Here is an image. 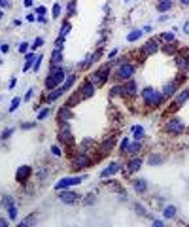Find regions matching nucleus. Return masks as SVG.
Here are the masks:
<instances>
[{
  "label": "nucleus",
  "instance_id": "obj_1",
  "mask_svg": "<svg viewBox=\"0 0 189 227\" xmlns=\"http://www.w3.org/2000/svg\"><path fill=\"white\" fill-rule=\"evenodd\" d=\"M142 99H144L146 106H150V108H155V106H159V104H161V100H163V95L159 93V91H155V89L148 87V89H144V91H142Z\"/></svg>",
  "mask_w": 189,
  "mask_h": 227
},
{
  "label": "nucleus",
  "instance_id": "obj_2",
  "mask_svg": "<svg viewBox=\"0 0 189 227\" xmlns=\"http://www.w3.org/2000/svg\"><path fill=\"white\" fill-rule=\"evenodd\" d=\"M62 80H64V70H62V68H53V70H51V78L45 80V87H47V89H53V87H57V83H61Z\"/></svg>",
  "mask_w": 189,
  "mask_h": 227
},
{
  "label": "nucleus",
  "instance_id": "obj_3",
  "mask_svg": "<svg viewBox=\"0 0 189 227\" xmlns=\"http://www.w3.org/2000/svg\"><path fill=\"white\" fill-rule=\"evenodd\" d=\"M81 180H83V176H72V178H62V180H59L57 184H55V189H66V188H70V186H78V184H81Z\"/></svg>",
  "mask_w": 189,
  "mask_h": 227
},
{
  "label": "nucleus",
  "instance_id": "obj_4",
  "mask_svg": "<svg viewBox=\"0 0 189 227\" xmlns=\"http://www.w3.org/2000/svg\"><path fill=\"white\" fill-rule=\"evenodd\" d=\"M106 74H108V66H104L102 70H99L97 74H93V78H91V83H93L94 87H99V85H102V83L106 81V78H108Z\"/></svg>",
  "mask_w": 189,
  "mask_h": 227
},
{
  "label": "nucleus",
  "instance_id": "obj_5",
  "mask_svg": "<svg viewBox=\"0 0 189 227\" xmlns=\"http://www.w3.org/2000/svg\"><path fill=\"white\" fill-rule=\"evenodd\" d=\"M59 199L62 201V202H66V204H74L78 199H80V195L78 193H74V191H61V195H59Z\"/></svg>",
  "mask_w": 189,
  "mask_h": 227
},
{
  "label": "nucleus",
  "instance_id": "obj_6",
  "mask_svg": "<svg viewBox=\"0 0 189 227\" xmlns=\"http://www.w3.org/2000/svg\"><path fill=\"white\" fill-rule=\"evenodd\" d=\"M167 131L172 132V134H182L183 132V123L180 119H170L168 125H167Z\"/></svg>",
  "mask_w": 189,
  "mask_h": 227
},
{
  "label": "nucleus",
  "instance_id": "obj_7",
  "mask_svg": "<svg viewBox=\"0 0 189 227\" xmlns=\"http://www.w3.org/2000/svg\"><path fill=\"white\" fill-rule=\"evenodd\" d=\"M134 74V66L132 64H123L119 68V78L121 80H131V76Z\"/></svg>",
  "mask_w": 189,
  "mask_h": 227
},
{
  "label": "nucleus",
  "instance_id": "obj_8",
  "mask_svg": "<svg viewBox=\"0 0 189 227\" xmlns=\"http://www.w3.org/2000/svg\"><path fill=\"white\" fill-rule=\"evenodd\" d=\"M91 161H89V157L85 155V153H81V155H78L76 159H74V167L76 169H83V167H87Z\"/></svg>",
  "mask_w": 189,
  "mask_h": 227
},
{
  "label": "nucleus",
  "instance_id": "obj_9",
  "mask_svg": "<svg viewBox=\"0 0 189 227\" xmlns=\"http://www.w3.org/2000/svg\"><path fill=\"white\" fill-rule=\"evenodd\" d=\"M30 172H32V169L29 167V165H25V167H21L19 170H17V180L19 182H25L29 176H30Z\"/></svg>",
  "mask_w": 189,
  "mask_h": 227
},
{
  "label": "nucleus",
  "instance_id": "obj_10",
  "mask_svg": "<svg viewBox=\"0 0 189 227\" xmlns=\"http://www.w3.org/2000/svg\"><path fill=\"white\" fill-rule=\"evenodd\" d=\"M117 170H119V165H117V163H110L102 172H100V176L102 178H108V176H112V174H115Z\"/></svg>",
  "mask_w": 189,
  "mask_h": 227
},
{
  "label": "nucleus",
  "instance_id": "obj_11",
  "mask_svg": "<svg viewBox=\"0 0 189 227\" xmlns=\"http://www.w3.org/2000/svg\"><path fill=\"white\" fill-rule=\"evenodd\" d=\"M185 100H189V89H183L182 93L178 95V99H176V102H174V108H180Z\"/></svg>",
  "mask_w": 189,
  "mask_h": 227
},
{
  "label": "nucleus",
  "instance_id": "obj_12",
  "mask_svg": "<svg viewBox=\"0 0 189 227\" xmlns=\"http://www.w3.org/2000/svg\"><path fill=\"white\" fill-rule=\"evenodd\" d=\"M157 48H159L157 42H155V40H150V42L144 45V55H153V53L157 51Z\"/></svg>",
  "mask_w": 189,
  "mask_h": 227
},
{
  "label": "nucleus",
  "instance_id": "obj_13",
  "mask_svg": "<svg viewBox=\"0 0 189 227\" xmlns=\"http://www.w3.org/2000/svg\"><path fill=\"white\" fill-rule=\"evenodd\" d=\"M176 93V81H170V83H167L164 85V89H163V97H172Z\"/></svg>",
  "mask_w": 189,
  "mask_h": 227
},
{
  "label": "nucleus",
  "instance_id": "obj_14",
  "mask_svg": "<svg viewBox=\"0 0 189 227\" xmlns=\"http://www.w3.org/2000/svg\"><path fill=\"white\" fill-rule=\"evenodd\" d=\"M93 93H94V85H93L91 81H87V83L83 85V89H81V97H83V99H89V97H93Z\"/></svg>",
  "mask_w": 189,
  "mask_h": 227
},
{
  "label": "nucleus",
  "instance_id": "obj_15",
  "mask_svg": "<svg viewBox=\"0 0 189 227\" xmlns=\"http://www.w3.org/2000/svg\"><path fill=\"white\" fill-rule=\"evenodd\" d=\"M172 8V0H159L157 2V12H168Z\"/></svg>",
  "mask_w": 189,
  "mask_h": 227
},
{
  "label": "nucleus",
  "instance_id": "obj_16",
  "mask_svg": "<svg viewBox=\"0 0 189 227\" xmlns=\"http://www.w3.org/2000/svg\"><path fill=\"white\" fill-rule=\"evenodd\" d=\"M123 93H127V95H134V93H136V83H134L132 80H129V81L123 85Z\"/></svg>",
  "mask_w": 189,
  "mask_h": 227
},
{
  "label": "nucleus",
  "instance_id": "obj_17",
  "mask_svg": "<svg viewBox=\"0 0 189 227\" xmlns=\"http://www.w3.org/2000/svg\"><path fill=\"white\" fill-rule=\"evenodd\" d=\"M64 95V91H62V87H57L55 91H53V93H49V95H47V102H53V100H57L59 97H62Z\"/></svg>",
  "mask_w": 189,
  "mask_h": 227
},
{
  "label": "nucleus",
  "instance_id": "obj_18",
  "mask_svg": "<svg viewBox=\"0 0 189 227\" xmlns=\"http://www.w3.org/2000/svg\"><path fill=\"white\" fill-rule=\"evenodd\" d=\"M134 189H136V193H144L148 189L146 180H134Z\"/></svg>",
  "mask_w": 189,
  "mask_h": 227
},
{
  "label": "nucleus",
  "instance_id": "obj_19",
  "mask_svg": "<svg viewBox=\"0 0 189 227\" xmlns=\"http://www.w3.org/2000/svg\"><path fill=\"white\" fill-rule=\"evenodd\" d=\"M140 167H142V159H132L129 163V172H136L140 170Z\"/></svg>",
  "mask_w": 189,
  "mask_h": 227
},
{
  "label": "nucleus",
  "instance_id": "obj_20",
  "mask_svg": "<svg viewBox=\"0 0 189 227\" xmlns=\"http://www.w3.org/2000/svg\"><path fill=\"white\" fill-rule=\"evenodd\" d=\"M74 81H76V76H74V74H70V76L66 78V81H64V85H61V87H62V91H64V93H66V91H68L70 87H72V85H74Z\"/></svg>",
  "mask_w": 189,
  "mask_h": 227
},
{
  "label": "nucleus",
  "instance_id": "obj_21",
  "mask_svg": "<svg viewBox=\"0 0 189 227\" xmlns=\"http://www.w3.org/2000/svg\"><path fill=\"white\" fill-rule=\"evenodd\" d=\"M140 140L138 142H134V144H129V148H127V153H131V155H136L138 151H140Z\"/></svg>",
  "mask_w": 189,
  "mask_h": 227
},
{
  "label": "nucleus",
  "instance_id": "obj_22",
  "mask_svg": "<svg viewBox=\"0 0 189 227\" xmlns=\"http://www.w3.org/2000/svg\"><path fill=\"white\" fill-rule=\"evenodd\" d=\"M132 132H134V138H136V140H142V138H144V127L136 125V127L132 129Z\"/></svg>",
  "mask_w": 189,
  "mask_h": 227
},
{
  "label": "nucleus",
  "instance_id": "obj_23",
  "mask_svg": "<svg viewBox=\"0 0 189 227\" xmlns=\"http://www.w3.org/2000/svg\"><path fill=\"white\" fill-rule=\"evenodd\" d=\"M176 63H178V68H182V70L183 68H189V59L187 57H178Z\"/></svg>",
  "mask_w": 189,
  "mask_h": 227
},
{
  "label": "nucleus",
  "instance_id": "obj_24",
  "mask_svg": "<svg viewBox=\"0 0 189 227\" xmlns=\"http://www.w3.org/2000/svg\"><path fill=\"white\" fill-rule=\"evenodd\" d=\"M163 216H164V218H174V216H176V208H174V206H164Z\"/></svg>",
  "mask_w": 189,
  "mask_h": 227
},
{
  "label": "nucleus",
  "instance_id": "obj_25",
  "mask_svg": "<svg viewBox=\"0 0 189 227\" xmlns=\"http://www.w3.org/2000/svg\"><path fill=\"white\" fill-rule=\"evenodd\" d=\"M51 63H53V64H61V63H62V55H61V49H55V51H53Z\"/></svg>",
  "mask_w": 189,
  "mask_h": 227
},
{
  "label": "nucleus",
  "instance_id": "obj_26",
  "mask_svg": "<svg viewBox=\"0 0 189 227\" xmlns=\"http://www.w3.org/2000/svg\"><path fill=\"white\" fill-rule=\"evenodd\" d=\"M140 36H142V30H132V32L127 34V42H134V40H138Z\"/></svg>",
  "mask_w": 189,
  "mask_h": 227
},
{
  "label": "nucleus",
  "instance_id": "obj_27",
  "mask_svg": "<svg viewBox=\"0 0 189 227\" xmlns=\"http://www.w3.org/2000/svg\"><path fill=\"white\" fill-rule=\"evenodd\" d=\"M32 63H34V53H29L27 59H25V66H23V70H29V68L32 66Z\"/></svg>",
  "mask_w": 189,
  "mask_h": 227
},
{
  "label": "nucleus",
  "instance_id": "obj_28",
  "mask_svg": "<svg viewBox=\"0 0 189 227\" xmlns=\"http://www.w3.org/2000/svg\"><path fill=\"white\" fill-rule=\"evenodd\" d=\"M70 118V110L68 108H62L61 112H59V121H64V119H68Z\"/></svg>",
  "mask_w": 189,
  "mask_h": 227
},
{
  "label": "nucleus",
  "instance_id": "obj_29",
  "mask_svg": "<svg viewBox=\"0 0 189 227\" xmlns=\"http://www.w3.org/2000/svg\"><path fill=\"white\" fill-rule=\"evenodd\" d=\"M8 216H10V220H15L17 218V206H15V204H12V206L8 208Z\"/></svg>",
  "mask_w": 189,
  "mask_h": 227
},
{
  "label": "nucleus",
  "instance_id": "obj_30",
  "mask_svg": "<svg viewBox=\"0 0 189 227\" xmlns=\"http://www.w3.org/2000/svg\"><path fill=\"white\" fill-rule=\"evenodd\" d=\"M163 163V157L161 155H151L150 157V165H161Z\"/></svg>",
  "mask_w": 189,
  "mask_h": 227
},
{
  "label": "nucleus",
  "instance_id": "obj_31",
  "mask_svg": "<svg viewBox=\"0 0 189 227\" xmlns=\"http://www.w3.org/2000/svg\"><path fill=\"white\" fill-rule=\"evenodd\" d=\"M19 104H21V99H19V97H15V99L12 100V106H10V112H15V110L19 108Z\"/></svg>",
  "mask_w": 189,
  "mask_h": 227
},
{
  "label": "nucleus",
  "instance_id": "obj_32",
  "mask_svg": "<svg viewBox=\"0 0 189 227\" xmlns=\"http://www.w3.org/2000/svg\"><path fill=\"white\" fill-rule=\"evenodd\" d=\"M47 116H49V106H47V108H44L40 114H38V121H42V119H45Z\"/></svg>",
  "mask_w": 189,
  "mask_h": 227
},
{
  "label": "nucleus",
  "instance_id": "obj_33",
  "mask_svg": "<svg viewBox=\"0 0 189 227\" xmlns=\"http://www.w3.org/2000/svg\"><path fill=\"white\" fill-rule=\"evenodd\" d=\"M12 204H13V199L6 195V197L2 199V206H6V208H10V206H12Z\"/></svg>",
  "mask_w": 189,
  "mask_h": 227
},
{
  "label": "nucleus",
  "instance_id": "obj_34",
  "mask_svg": "<svg viewBox=\"0 0 189 227\" xmlns=\"http://www.w3.org/2000/svg\"><path fill=\"white\" fill-rule=\"evenodd\" d=\"M161 40H164V42H174V34H172V32H164V34L161 36Z\"/></svg>",
  "mask_w": 189,
  "mask_h": 227
},
{
  "label": "nucleus",
  "instance_id": "obj_35",
  "mask_svg": "<svg viewBox=\"0 0 189 227\" xmlns=\"http://www.w3.org/2000/svg\"><path fill=\"white\" fill-rule=\"evenodd\" d=\"M32 223H36V218H34V216H30V218H27V220H23L19 225H32Z\"/></svg>",
  "mask_w": 189,
  "mask_h": 227
},
{
  "label": "nucleus",
  "instance_id": "obj_36",
  "mask_svg": "<svg viewBox=\"0 0 189 227\" xmlns=\"http://www.w3.org/2000/svg\"><path fill=\"white\" fill-rule=\"evenodd\" d=\"M68 32H70V25H68V23H64V25H62V29H61V38H64Z\"/></svg>",
  "mask_w": 189,
  "mask_h": 227
},
{
  "label": "nucleus",
  "instance_id": "obj_37",
  "mask_svg": "<svg viewBox=\"0 0 189 227\" xmlns=\"http://www.w3.org/2000/svg\"><path fill=\"white\" fill-rule=\"evenodd\" d=\"M134 210H136L138 214H142V216H148V212H146V208H144V206H140V204H134Z\"/></svg>",
  "mask_w": 189,
  "mask_h": 227
},
{
  "label": "nucleus",
  "instance_id": "obj_38",
  "mask_svg": "<svg viewBox=\"0 0 189 227\" xmlns=\"http://www.w3.org/2000/svg\"><path fill=\"white\" fill-rule=\"evenodd\" d=\"M59 15H61V4H55V6H53V17L57 19Z\"/></svg>",
  "mask_w": 189,
  "mask_h": 227
},
{
  "label": "nucleus",
  "instance_id": "obj_39",
  "mask_svg": "<svg viewBox=\"0 0 189 227\" xmlns=\"http://www.w3.org/2000/svg\"><path fill=\"white\" fill-rule=\"evenodd\" d=\"M42 44H44V38H36V40H34V44H32V49H38Z\"/></svg>",
  "mask_w": 189,
  "mask_h": 227
},
{
  "label": "nucleus",
  "instance_id": "obj_40",
  "mask_svg": "<svg viewBox=\"0 0 189 227\" xmlns=\"http://www.w3.org/2000/svg\"><path fill=\"white\" fill-rule=\"evenodd\" d=\"M129 144H131V142H129V138H123V140H121V151H127Z\"/></svg>",
  "mask_w": 189,
  "mask_h": 227
},
{
  "label": "nucleus",
  "instance_id": "obj_41",
  "mask_svg": "<svg viewBox=\"0 0 189 227\" xmlns=\"http://www.w3.org/2000/svg\"><path fill=\"white\" fill-rule=\"evenodd\" d=\"M27 49H29V44H27V42H21V44H19V51H21V53H25Z\"/></svg>",
  "mask_w": 189,
  "mask_h": 227
},
{
  "label": "nucleus",
  "instance_id": "obj_42",
  "mask_svg": "<svg viewBox=\"0 0 189 227\" xmlns=\"http://www.w3.org/2000/svg\"><path fill=\"white\" fill-rule=\"evenodd\" d=\"M74 8H76V2H74V0H70V4H68V13L70 15H74Z\"/></svg>",
  "mask_w": 189,
  "mask_h": 227
},
{
  "label": "nucleus",
  "instance_id": "obj_43",
  "mask_svg": "<svg viewBox=\"0 0 189 227\" xmlns=\"http://www.w3.org/2000/svg\"><path fill=\"white\" fill-rule=\"evenodd\" d=\"M42 59H44L42 55H40V57H36V63H34V72H38V68H40V64H42Z\"/></svg>",
  "mask_w": 189,
  "mask_h": 227
},
{
  "label": "nucleus",
  "instance_id": "obj_44",
  "mask_svg": "<svg viewBox=\"0 0 189 227\" xmlns=\"http://www.w3.org/2000/svg\"><path fill=\"white\" fill-rule=\"evenodd\" d=\"M32 93H34V89L30 87V89L27 91V95H25V100H30V99H32Z\"/></svg>",
  "mask_w": 189,
  "mask_h": 227
},
{
  "label": "nucleus",
  "instance_id": "obj_45",
  "mask_svg": "<svg viewBox=\"0 0 189 227\" xmlns=\"http://www.w3.org/2000/svg\"><path fill=\"white\" fill-rule=\"evenodd\" d=\"M13 132V129H6L4 132H2V138H10V134Z\"/></svg>",
  "mask_w": 189,
  "mask_h": 227
},
{
  "label": "nucleus",
  "instance_id": "obj_46",
  "mask_svg": "<svg viewBox=\"0 0 189 227\" xmlns=\"http://www.w3.org/2000/svg\"><path fill=\"white\" fill-rule=\"evenodd\" d=\"M10 0H0V6H2V8H10Z\"/></svg>",
  "mask_w": 189,
  "mask_h": 227
},
{
  "label": "nucleus",
  "instance_id": "obj_47",
  "mask_svg": "<svg viewBox=\"0 0 189 227\" xmlns=\"http://www.w3.org/2000/svg\"><path fill=\"white\" fill-rule=\"evenodd\" d=\"M51 151H53V155H61V148H59V146H53Z\"/></svg>",
  "mask_w": 189,
  "mask_h": 227
},
{
  "label": "nucleus",
  "instance_id": "obj_48",
  "mask_svg": "<svg viewBox=\"0 0 189 227\" xmlns=\"http://www.w3.org/2000/svg\"><path fill=\"white\" fill-rule=\"evenodd\" d=\"M32 127H36V123H25L23 125V129H32Z\"/></svg>",
  "mask_w": 189,
  "mask_h": 227
},
{
  "label": "nucleus",
  "instance_id": "obj_49",
  "mask_svg": "<svg viewBox=\"0 0 189 227\" xmlns=\"http://www.w3.org/2000/svg\"><path fill=\"white\" fill-rule=\"evenodd\" d=\"M0 49H2V51H4V53H6V51H8V49H10V45H8V44H2V45H0Z\"/></svg>",
  "mask_w": 189,
  "mask_h": 227
},
{
  "label": "nucleus",
  "instance_id": "obj_50",
  "mask_svg": "<svg viewBox=\"0 0 189 227\" xmlns=\"http://www.w3.org/2000/svg\"><path fill=\"white\" fill-rule=\"evenodd\" d=\"M0 227H8V220H2V218H0Z\"/></svg>",
  "mask_w": 189,
  "mask_h": 227
},
{
  "label": "nucleus",
  "instance_id": "obj_51",
  "mask_svg": "<svg viewBox=\"0 0 189 227\" xmlns=\"http://www.w3.org/2000/svg\"><path fill=\"white\" fill-rule=\"evenodd\" d=\"M183 32H185V34H189V21H187L185 25H183Z\"/></svg>",
  "mask_w": 189,
  "mask_h": 227
},
{
  "label": "nucleus",
  "instance_id": "obj_52",
  "mask_svg": "<svg viewBox=\"0 0 189 227\" xmlns=\"http://www.w3.org/2000/svg\"><path fill=\"white\" fill-rule=\"evenodd\" d=\"M36 12H38V13H40V15H44V13H45V8H44V6H40V8H38V10H36Z\"/></svg>",
  "mask_w": 189,
  "mask_h": 227
},
{
  "label": "nucleus",
  "instance_id": "obj_53",
  "mask_svg": "<svg viewBox=\"0 0 189 227\" xmlns=\"http://www.w3.org/2000/svg\"><path fill=\"white\" fill-rule=\"evenodd\" d=\"M25 6H27V8H30V6H32V0H25Z\"/></svg>",
  "mask_w": 189,
  "mask_h": 227
},
{
  "label": "nucleus",
  "instance_id": "obj_54",
  "mask_svg": "<svg viewBox=\"0 0 189 227\" xmlns=\"http://www.w3.org/2000/svg\"><path fill=\"white\" fill-rule=\"evenodd\" d=\"M182 4L183 6H189V0H182Z\"/></svg>",
  "mask_w": 189,
  "mask_h": 227
},
{
  "label": "nucleus",
  "instance_id": "obj_55",
  "mask_svg": "<svg viewBox=\"0 0 189 227\" xmlns=\"http://www.w3.org/2000/svg\"><path fill=\"white\" fill-rule=\"evenodd\" d=\"M0 19H2V12H0Z\"/></svg>",
  "mask_w": 189,
  "mask_h": 227
},
{
  "label": "nucleus",
  "instance_id": "obj_56",
  "mask_svg": "<svg viewBox=\"0 0 189 227\" xmlns=\"http://www.w3.org/2000/svg\"><path fill=\"white\" fill-rule=\"evenodd\" d=\"M0 45H2V44H0Z\"/></svg>",
  "mask_w": 189,
  "mask_h": 227
}]
</instances>
